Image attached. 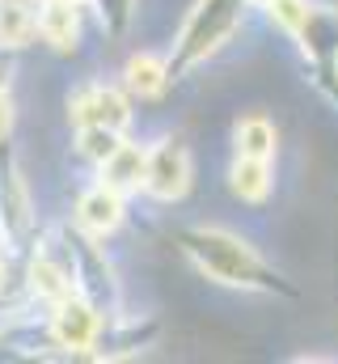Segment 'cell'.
<instances>
[{
	"instance_id": "cell-1",
	"label": "cell",
	"mask_w": 338,
	"mask_h": 364,
	"mask_svg": "<svg viewBox=\"0 0 338 364\" xmlns=\"http://www.w3.org/2000/svg\"><path fill=\"white\" fill-rule=\"evenodd\" d=\"M182 250L207 279H216L224 288L288 292V284L275 275V267H266V259L229 229H190V233H182Z\"/></svg>"
},
{
	"instance_id": "cell-2",
	"label": "cell",
	"mask_w": 338,
	"mask_h": 364,
	"mask_svg": "<svg viewBox=\"0 0 338 364\" xmlns=\"http://www.w3.org/2000/svg\"><path fill=\"white\" fill-rule=\"evenodd\" d=\"M250 4H258V0H199V4L190 9V17H186L178 43H173L169 73L182 77V73H190L195 64H203L207 55H216V51L233 38V30L241 26V17H246ZM262 4H266V0H262Z\"/></svg>"
},
{
	"instance_id": "cell-3",
	"label": "cell",
	"mask_w": 338,
	"mask_h": 364,
	"mask_svg": "<svg viewBox=\"0 0 338 364\" xmlns=\"http://www.w3.org/2000/svg\"><path fill=\"white\" fill-rule=\"evenodd\" d=\"M68 250H72V267H77V292L89 296L97 309H114L119 305V284H114V272L106 263V250L97 246L93 233H84L81 225L77 229H60Z\"/></svg>"
},
{
	"instance_id": "cell-4",
	"label": "cell",
	"mask_w": 338,
	"mask_h": 364,
	"mask_svg": "<svg viewBox=\"0 0 338 364\" xmlns=\"http://www.w3.org/2000/svg\"><path fill=\"white\" fill-rule=\"evenodd\" d=\"M51 339L64 348V352H93L102 343V309L89 301V296H68L51 309Z\"/></svg>"
},
{
	"instance_id": "cell-5",
	"label": "cell",
	"mask_w": 338,
	"mask_h": 364,
	"mask_svg": "<svg viewBox=\"0 0 338 364\" xmlns=\"http://www.w3.org/2000/svg\"><path fill=\"white\" fill-rule=\"evenodd\" d=\"M68 119L77 127H114V132H127L131 123V102L114 85H102V81H89L68 97Z\"/></svg>"
},
{
	"instance_id": "cell-6",
	"label": "cell",
	"mask_w": 338,
	"mask_h": 364,
	"mask_svg": "<svg viewBox=\"0 0 338 364\" xmlns=\"http://www.w3.org/2000/svg\"><path fill=\"white\" fill-rule=\"evenodd\" d=\"M186 186H190V153H186V144L182 140H157L153 149H148V178H144V191L153 195V199H161V203H173V199H182L186 195Z\"/></svg>"
},
{
	"instance_id": "cell-7",
	"label": "cell",
	"mask_w": 338,
	"mask_h": 364,
	"mask_svg": "<svg viewBox=\"0 0 338 364\" xmlns=\"http://www.w3.org/2000/svg\"><path fill=\"white\" fill-rule=\"evenodd\" d=\"M34 229V208H30V191L26 178L17 174V161L9 149H0V233L21 246Z\"/></svg>"
},
{
	"instance_id": "cell-8",
	"label": "cell",
	"mask_w": 338,
	"mask_h": 364,
	"mask_svg": "<svg viewBox=\"0 0 338 364\" xmlns=\"http://www.w3.org/2000/svg\"><path fill=\"white\" fill-rule=\"evenodd\" d=\"M123 212H127L123 208V191L106 186L102 178L89 191H81V199H77V225L84 233H93V237H110L123 225Z\"/></svg>"
},
{
	"instance_id": "cell-9",
	"label": "cell",
	"mask_w": 338,
	"mask_h": 364,
	"mask_svg": "<svg viewBox=\"0 0 338 364\" xmlns=\"http://www.w3.org/2000/svg\"><path fill=\"white\" fill-rule=\"evenodd\" d=\"M38 34L55 55H72L81 43V0H43L38 4Z\"/></svg>"
},
{
	"instance_id": "cell-10",
	"label": "cell",
	"mask_w": 338,
	"mask_h": 364,
	"mask_svg": "<svg viewBox=\"0 0 338 364\" xmlns=\"http://www.w3.org/2000/svg\"><path fill=\"white\" fill-rule=\"evenodd\" d=\"M97 178L106 182V186H114V191H123V195L144 191V178H148V149L123 140V144L97 166Z\"/></svg>"
},
{
	"instance_id": "cell-11",
	"label": "cell",
	"mask_w": 338,
	"mask_h": 364,
	"mask_svg": "<svg viewBox=\"0 0 338 364\" xmlns=\"http://www.w3.org/2000/svg\"><path fill=\"white\" fill-rule=\"evenodd\" d=\"M169 81H173L169 64L161 55H153V51L131 55L127 68H123V85H127V93H136V97H161Z\"/></svg>"
},
{
	"instance_id": "cell-12",
	"label": "cell",
	"mask_w": 338,
	"mask_h": 364,
	"mask_svg": "<svg viewBox=\"0 0 338 364\" xmlns=\"http://www.w3.org/2000/svg\"><path fill=\"white\" fill-rule=\"evenodd\" d=\"M38 30V0H0V43L26 47Z\"/></svg>"
},
{
	"instance_id": "cell-13",
	"label": "cell",
	"mask_w": 338,
	"mask_h": 364,
	"mask_svg": "<svg viewBox=\"0 0 338 364\" xmlns=\"http://www.w3.org/2000/svg\"><path fill=\"white\" fill-rule=\"evenodd\" d=\"M233 140H237V157H262V161H271L275 144H279V132H275V123L266 114H246L233 127Z\"/></svg>"
},
{
	"instance_id": "cell-14",
	"label": "cell",
	"mask_w": 338,
	"mask_h": 364,
	"mask_svg": "<svg viewBox=\"0 0 338 364\" xmlns=\"http://www.w3.org/2000/svg\"><path fill=\"white\" fill-rule=\"evenodd\" d=\"M229 178H233V195L237 199L262 203L271 195V161H262V157H237Z\"/></svg>"
},
{
	"instance_id": "cell-15",
	"label": "cell",
	"mask_w": 338,
	"mask_h": 364,
	"mask_svg": "<svg viewBox=\"0 0 338 364\" xmlns=\"http://www.w3.org/2000/svg\"><path fill=\"white\" fill-rule=\"evenodd\" d=\"M119 144H123V132L114 127H77V153L93 166H102Z\"/></svg>"
},
{
	"instance_id": "cell-16",
	"label": "cell",
	"mask_w": 338,
	"mask_h": 364,
	"mask_svg": "<svg viewBox=\"0 0 338 364\" xmlns=\"http://www.w3.org/2000/svg\"><path fill=\"white\" fill-rule=\"evenodd\" d=\"M266 9H271V17H275V26H283L288 34H305L309 30V21H313V4L309 0H266Z\"/></svg>"
},
{
	"instance_id": "cell-17",
	"label": "cell",
	"mask_w": 338,
	"mask_h": 364,
	"mask_svg": "<svg viewBox=\"0 0 338 364\" xmlns=\"http://www.w3.org/2000/svg\"><path fill=\"white\" fill-rule=\"evenodd\" d=\"M93 4H97V17H102V26H106L110 38H119L127 30L131 13H136V0H93Z\"/></svg>"
},
{
	"instance_id": "cell-18",
	"label": "cell",
	"mask_w": 338,
	"mask_h": 364,
	"mask_svg": "<svg viewBox=\"0 0 338 364\" xmlns=\"http://www.w3.org/2000/svg\"><path fill=\"white\" fill-rule=\"evenodd\" d=\"M13 51H17V47H4V43H0V90H9V81H13V68H17V64H13Z\"/></svg>"
},
{
	"instance_id": "cell-19",
	"label": "cell",
	"mask_w": 338,
	"mask_h": 364,
	"mask_svg": "<svg viewBox=\"0 0 338 364\" xmlns=\"http://www.w3.org/2000/svg\"><path fill=\"white\" fill-rule=\"evenodd\" d=\"M9 127H13V102H9V90H0V144H4Z\"/></svg>"
},
{
	"instance_id": "cell-20",
	"label": "cell",
	"mask_w": 338,
	"mask_h": 364,
	"mask_svg": "<svg viewBox=\"0 0 338 364\" xmlns=\"http://www.w3.org/2000/svg\"><path fill=\"white\" fill-rule=\"evenodd\" d=\"M334 68H338V64H334Z\"/></svg>"
}]
</instances>
